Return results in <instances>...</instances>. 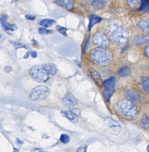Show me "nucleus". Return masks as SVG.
Returning a JSON list of instances; mask_svg holds the SVG:
<instances>
[{
  "label": "nucleus",
  "instance_id": "obj_1",
  "mask_svg": "<svg viewBox=\"0 0 149 152\" xmlns=\"http://www.w3.org/2000/svg\"><path fill=\"white\" fill-rule=\"evenodd\" d=\"M90 58L95 64L104 66L111 62L113 59V55L108 50L104 48H99L91 51Z\"/></svg>",
  "mask_w": 149,
  "mask_h": 152
},
{
  "label": "nucleus",
  "instance_id": "obj_2",
  "mask_svg": "<svg viewBox=\"0 0 149 152\" xmlns=\"http://www.w3.org/2000/svg\"><path fill=\"white\" fill-rule=\"evenodd\" d=\"M117 110L121 115L134 119L138 117V111L134 103L129 100L119 102L117 105Z\"/></svg>",
  "mask_w": 149,
  "mask_h": 152
},
{
  "label": "nucleus",
  "instance_id": "obj_3",
  "mask_svg": "<svg viewBox=\"0 0 149 152\" xmlns=\"http://www.w3.org/2000/svg\"><path fill=\"white\" fill-rule=\"evenodd\" d=\"M110 37L116 43L124 44L129 39V31L127 28L124 27H117L110 33Z\"/></svg>",
  "mask_w": 149,
  "mask_h": 152
},
{
  "label": "nucleus",
  "instance_id": "obj_4",
  "mask_svg": "<svg viewBox=\"0 0 149 152\" xmlns=\"http://www.w3.org/2000/svg\"><path fill=\"white\" fill-rule=\"evenodd\" d=\"M29 72L31 77L36 82L44 83L49 79V75L43 66H34L30 69Z\"/></svg>",
  "mask_w": 149,
  "mask_h": 152
},
{
  "label": "nucleus",
  "instance_id": "obj_5",
  "mask_svg": "<svg viewBox=\"0 0 149 152\" xmlns=\"http://www.w3.org/2000/svg\"><path fill=\"white\" fill-rule=\"evenodd\" d=\"M49 93L50 89L48 87L44 85H40L36 87L32 90L29 97L32 101L42 100L47 97Z\"/></svg>",
  "mask_w": 149,
  "mask_h": 152
},
{
  "label": "nucleus",
  "instance_id": "obj_6",
  "mask_svg": "<svg viewBox=\"0 0 149 152\" xmlns=\"http://www.w3.org/2000/svg\"><path fill=\"white\" fill-rule=\"evenodd\" d=\"M93 42L94 44L100 48H105L110 45L109 39L107 36L103 33L98 32L94 35L93 37Z\"/></svg>",
  "mask_w": 149,
  "mask_h": 152
},
{
  "label": "nucleus",
  "instance_id": "obj_7",
  "mask_svg": "<svg viewBox=\"0 0 149 152\" xmlns=\"http://www.w3.org/2000/svg\"><path fill=\"white\" fill-rule=\"evenodd\" d=\"M104 123L108 126L110 132L112 134L117 135L121 132V129L118 122L110 118H106L104 119Z\"/></svg>",
  "mask_w": 149,
  "mask_h": 152
},
{
  "label": "nucleus",
  "instance_id": "obj_8",
  "mask_svg": "<svg viewBox=\"0 0 149 152\" xmlns=\"http://www.w3.org/2000/svg\"><path fill=\"white\" fill-rule=\"evenodd\" d=\"M63 106L67 108H73L77 104L76 97L71 94H68L65 96L62 101Z\"/></svg>",
  "mask_w": 149,
  "mask_h": 152
},
{
  "label": "nucleus",
  "instance_id": "obj_9",
  "mask_svg": "<svg viewBox=\"0 0 149 152\" xmlns=\"http://www.w3.org/2000/svg\"><path fill=\"white\" fill-rule=\"evenodd\" d=\"M62 114L67 118L71 121H75L77 120L78 116L79 114V112L78 110L74 109L72 110L63 111L62 112Z\"/></svg>",
  "mask_w": 149,
  "mask_h": 152
},
{
  "label": "nucleus",
  "instance_id": "obj_10",
  "mask_svg": "<svg viewBox=\"0 0 149 152\" xmlns=\"http://www.w3.org/2000/svg\"><path fill=\"white\" fill-rule=\"evenodd\" d=\"M54 2L60 7H65L68 11L72 10L74 8L73 0H57Z\"/></svg>",
  "mask_w": 149,
  "mask_h": 152
},
{
  "label": "nucleus",
  "instance_id": "obj_11",
  "mask_svg": "<svg viewBox=\"0 0 149 152\" xmlns=\"http://www.w3.org/2000/svg\"><path fill=\"white\" fill-rule=\"evenodd\" d=\"M149 37L144 35H138L136 36L133 40V43L137 46L142 45L147 43L149 41Z\"/></svg>",
  "mask_w": 149,
  "mask_h": 152
},
{
  "label": "nucleus",
  "instance_id": "obj_12",
  "mask_svg": "<svg viewBox=\"0 0 149 152\" xmlns=\"http://www.w3.org/2000/svg\"><path fill=\"white\" fill-rule=\"evenodd\" d=\"M125 94L130 101L133 102H139L140 101V96L138 93L131 89H127L125 91Z\"/></svg>",
  "mask_w": 149,
  "mask_h": 152
},
{
  "label": "nucleus",
  "instance_id": "obj_13",
  "mask_svg": "<svg viewBox=\"0 0 149 152\" xmlns=\"http://www.w3.org/2000/svg\"><path fill=\"white\" fill-rule=\"evenodd\" d=\"M89 23L88 26V31H90L92 28L97 23L101 21L102 18L94 14H91L89 16Z\"/></svg>",
  "mask_w": 149,
  "mask_h": 152
},
{
  "label": "nucleus",
  "instance_id": "obj_14",
  "mask_svg": "<svg viewBox=\"0 0 149 152\" xmlns=\"http://www.w3.org/2000/svg\"><path fill=\"white\" fill-rule=\"evenodd\" d=\"M107 3V0H93L92 4L95 10H102L104 8Z\"/></svg>",
  "mask_w": 149,
  "mask_h": 152
},
{
  "label": "nucleus",
  "instance_id": "obj_15",
  "mask_svg": "<svg viewBox=\"0 0 149 152\" xmlns=\"http://www.w3.org/2000/svg\"><path fill=\"white\" fill-rule=\"evenodd\" d=\"M49 75H55L57 73V68L56 65L52 63H48L43 66Z\"/></svg>",
  "mask_w": 149,
  "mask_h": 152
},
{
  "label": "nucleus",
  "instance_id": "obj_16",
  "mask_svg": "<svg viewBox=\"0 0 149 152\" xmlns=\"http://www.w3.org/2000/svg\"><path fill=\"white\" fill-rule=\"evenodd\" d=\"M115 91V87H105L104 91H103V95L104 99L107 102L110 101L111 96L114 93Z\"/></svg>",
  "mask_w": 149,
  "mask_h": 152
},
{
  "label": "nucleus",
  "instance_id": "obj_17",
  "mask_svg": "<svg viewBox=\"0 0 149 152\" xmlns=\"http://www.w3.org/2000/svg\"><path fill=\"white\" fill-rule=\"evenodd\" d=\"M1 25L4 29L9 31H14L17 29V26L14 24H10L7 21H1Z\"/></svg>",
  "mask_w": 149,
  "mask_h": 152
},
{
  "label": "nucleus",
  "instance_id": "obj_18",
  "mask_svg": "<svg viewBox=\"0 0 149 152\" xmlns=\"http://www.w3.org/2000/svg\"><path fill=\"white\" fill-rule=\"evenodd\" d=\"M139 26L142 31L147 34H149V22L148 20H142L139 22Z\"/></svg>",
  "mask_w": 149,
  "mask_h": 152
},
{
  "label": "nucleus",
  "instance_id": "obj_19",
  "mask_svg": "<svg viewBox=\"0 0 149 152\" xmlns=\"http://www.w3.org/2000/svg\"><path fill=\"white\" fill-rule=\"evenodd\" d=\"M131 70L130 68L127 66H124L121 68L118 71V75L121 77H126L131 75Z\"/></svg>",
  "mask_w": 149,
  "mask_h": 152
},
{
  "label": "nucleus",
  "instance_id": "obj_20",
  "mask_svg": "<svg viewBox=\"0 0 149 152\" xmlns=\"http://www.w3.org/2000/svg\"><path fill=\"white\" fill-rule=\"evenodd\" d=\"M116 82V80L115 77H112L104 80L102 83V85L104 87H115Z\"/></svg>",
  "mask_w": 149,
  "mask_h": 152
},
{
  "label": "nucleus",
  "instance_id": "obj_21",
  "mask_svg": "<svg viewBox=\"0 0 149 152\" xmlns=\"http://www.w3.org/2000/svg\"><path fill=\"white\" fill-rule=\"evenodd\" d=\"M56 23L55 20L51 19H44L42 20L40 22V25L45 28L50 27Z\"/></svg>",
  "mask_w": 149,
  "mask_h": 152
},
{
  "label": "nucleus",
  "instance_id": "obj_22",
  "mask_svg": "<svg viewBox=\"0 0 149 152\" xmlns=\"http://www.w3.org/2000/svg\"><path fill=\"white\" fill-rule=\"evenodd\" d=\"M140 10L142 12H148L149 10V0H141Z\"/></svg>",
  "mask_w": 149,
  "mask_h": 152
},
{
  "label": "nucleus",
  "instance_id": "obj_23",
  "mask_svg": "<svg viewBox=\"0 0 149 152\" xmlns=\"http://www.w3.org/2000/svg\"><path fill=\"white\" fill-rule=\"evenodd\" d=\"M128 5L132 9H136L140 5L141 0H127Z\"/></svg>",
  "mask_w": 149,
  "mask_h": 152
},
{
  "label": "nucleus",
  "instance_id": "obj_24",
  "mask_svg": "<svg viewBox=\"0 0 149 152\" xmlns=\"http://www.w3.org/2000/svg\"><path fill=\"white\" fill-rule=\"evenodd\" d=\"M140 124L145 129L148 130L149 126V119L147 116L143 117L140 121Z\"/></svg>",
  "mask_w": 149,
  "mask_h": 152
},
{
  "label": "nucleus",
  "instance_id": "obj_25",
  "mask_svg": "<svg viewBox=\"0 0 149 152\" xmlns=\"http://www.w3.org/2000/svg\"><path fill=\"white\" fill-rule=\"evenodd\" d=\"M142 87L144 90L148 93L149 91V78L148 77L143 78L142 80Z\"/></svg>",
  "mask_w": 149,
  "mask_h": 152
},
{
  "label": "nucleus",
  "instance_id": "obj_26",
  "mask_svg": "<svg viewBox=\"0 0 149 152\" xmlns=\"http://www.w3.org/2000/svg\"><path fill=\"white\" fill-rule=\"evenodd\" d=\"M14 46L16 49H19V48H25V49H29L30 48V46L26 44L23 43L17 42H15L13 43Z\"/></svg>",
  "mask_w": 149,
  "mask_h": 152
},
{
  "label": "nucleus",
  "instance_id": "obj_27",
  "mask_svg": "<svg viewBox=\"0 0 149 152\" xmlns=\"http://www.w3.org/2000/svg\"><path fill=\"white\" fill-rule=\"evenodd\" d=\"M52 30L47 29V28H39L38 29V33L40 34L47 35L52 34Z\"/></svg>",
  "mask_w": 149,
  "mask_h": 152
},
{
  "label": "nucleus",
  "instance_id": "obj_28",
  "mask_svg": "<svg viewBox=\"0 0 149 152\" xmlns=\"http://www.w3.org/2000/svg\"><path fill=\"white\" fill-rule=\"evenodd\" d=\"M56 29L60 33L62 34L64 36H67V28L65 27H63L60 26H56Z\"/></svg>",
  "mask_w": 149,
  "mask_h": 152
},
{
  "label": "nucleus",
  "instance_id": "obj_29",
  "mask_svg": "<svg viewBox=\"0 0 149 152\" xmlns=\"http://www.w3.org/2000/svg\"><path fill=\"white\" fill-rule=\"evenodd\" d=\"M60 140L63 143H67L70 141V137L66 134H63L60 136Z\"/></svg>",
  "mask_w": 149,
  "mask_h": 152
},
{
  "label": "nucleus",
  "instance_id": "obj_30",
  "mask_svg": "<svg viewBox=\"0 0 149 152\" xmlns=\"http://www.w3.org/2000/svg\"><path fill=\"white\" fill-rule=\"evenodd\" d=\"M91 73H92V76L93 77L97 82L100 81V76H99V75H98L97 72H95V71H92Z\"/></svg>",
  "mask_w": 149,
  "mask_h": 152
},
{
  "label": "nucleus",
  "instance_id": "obj_31",
  "mask_svg": "<svg viewBox=\"0 0 149 152\" xmlns=\"http://www.w3.org/2000/svg\"><path fill=\"white\" fill-rule=\"evenodd\" d=\"M8 19H9V16L7 14H0V20H1V21H7Z\"/></svg>",
  "mask_w": 149,
  "mask_h": 152
},
{
  "label": "nucleus",
  "instance_id": "obj_32",
  "mask_svg": "<svg viewBox=\"0 0 149 152\" xmlns=\"http://www.w3.org/2000/svg\"><path fill=\"white\" fill-rule=\"evenodd\" d=\"M86 145H82L78 149L77 152H86Z\"/></svg>",
  "mask_w": 149,
  "mask_h": 152
},
{
  "label": "nucleus",
  "instance_id": "obj_33",
  "mask_svg": "<svg viewBox=\"0 0 149 152\" xmlns=\"http://www.w3.org/2000/svg\"><path fill=\"white\" fill-rule=\"evenodd\" d=\"M25 17L27 19L32 20V21L34 20L36 18L35 16H33V15H29V14H27V15L25 16Z\"/></svg>",
  "mask_w": 149,
  "mask_h": 152
},
{
  "label": "nucleus",
  "instance_id": "obj_34",
  "mask_svg": "<svg viewBox=\"0 0 149 152\" xmlns=\"http://www.w3.org/2000/svg\"><path fill=\"white\" fill-rule=\"evenodd\" d=\"M149 45H148L147 46H146V48H145V55H146V56H147L148 58H149Z\"/></svg>",
  "mask_w": 149,
  "mask_h": 152
},
{
  "label": "nucleus",
  "instance_id": "obj_35",
  "mask_svg": "<svg viewBox=\"0 0 149 152\" xmlns=\"http://www.w3.org/2000/svg\"><path fill=\"white\" fill-rule=\"evenodd\" d=\"M30 54H31V56H32V58H35L37 57V52L36 51H32L30 53Z\"/></svg>",
  "mask_w": 149,
  "mask_h": 152
},
{
  "label": "nucleus",
  "instance_id": "obj_36",
  "mask_svg": "<svg viewBox=\"0 0 149 152\" xmlns=\"http://www.w3.org/2000/svg\"><path fill=\"white\" fill-rule=\"evenodd\" d=\"M31 152H45L43 150H42L41 149H37V148H36V149H33V150L31 151Z\"/></svg>",
  "mask_w": 149,
  "mask_h": 152
},
{
  "label": "nucleus",
  "instance_id": "obj_37",
  "mask_svg": "<svg viewBox=\"0 0 149 152\" xmlns=\"http://www.w3.org/2000/svg\"><path fill=\"white\" fill-rule=\"evenodd\" d=\"M75 61L77 66L78 67L80 68H81L82 67V65H81V63H80L79 61H78V60H75Z\"/></svg>",
  "mask_w": 149,
  "mask_h": 152
},
{
  "label": "nucleus",
  "instance_id": "obj_38",
  "mask_svg": "<svg viewBox=\"0 0 149 152\" xmlns=\"http://www.w3.org/2000/svg\"><path fill=\"white\" fill-rule=\"evenodd\" d=\"M30 53H31V52H28L26 53V54H25V55H24V58H28V57H29V55H30Z\"/></svg>",
  "mask_w": 149,
  "mask_h": 152
},
{
  "label": "nucleus",
  "instance_id": "obj_39",
  "mask_svg": "<svg viewBox=\"0 0 149 152\" xmlns=\"http://www.w3.org/2000/svg\"><path fill=\"white\" fill-rule=\"evenodd\" d=\"M82 1L86 3L90 4H92L93 0H82Z\"/></svg>",
  "mask_w": 149,
  "mask_h": 152
},
{
  "label": "nucleus",
  "instance_id": "obj_40",
  "mask_svg": "<svg viewBox=\"0 0 149 152\" xmlns=\"http://www.w3.org/2000/svg\"><path fill=\"white\" fill-rule=\"evenodd\" d=\"M32 42H33V44L34 45H36V46L38 45L37 42H36V41H35V40H34V39H33V40H32Z\"/></svg>",
  "mask_w": 149,
  "mask_h": 152
},
{
  "label": "nucleus",
  "instance_id": "obj_41",
  "mask_svg": "<svg viewBox=\"0 0 149 152\" xmlns=\"http://www.w3.org/2000/svg\"><path fill=\"white\" fill-rule=\"evenodd\" d=\"M14 152H19L18 150L17 149H14Z\"/></svg>",
  "mask_w": 149,
  "mask_h": 152
},
{
  "label": "nucleus",
  "instance_id": "obj_42",
  "mask_svg": "<svg viewBox=\"0 0 149 152\" xmlns=\"http://www.w3.org/2000/svg\"><path fill=\"white\" fill-rule=\"evenodd\" d=\"M1 35L0 34V41H1Z\"/></svg>",
  "mask_w": 149,
  "mask_h": 152
},
{
  "label": "nucleus",
  "instance_id": "obj_43",
  "mask_svg": "<svg viewBox=\"0 0 149 152\" xmlns=\"http://www.w3.org/2000/svg\"><path fill=\"white\" fill-rule=\"evenodd\" d=\"M148 148H149V146H148V149H148V152H149V149H148Z\"/></svg>",
  "mask_w": 149,
  "mask_h": 152
}]
</instances>
